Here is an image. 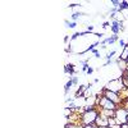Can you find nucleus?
Segmentation results:
<instances>
[{
  "instance_id": "f257e3e1",
  "label": "nucleus",
  "mask_w": 128,
  "mask_h": 128,
  "mask_svg": "<svg viewBox=\"0 0 128 128\" xmlns=\"http://www.w3.org/2000/svg\"><path fill=\"white\" fill-rule=\"evenodd\" d=\"M98 106H91V108L86 112H83L81 115V123L83 126H88V124H94L98 119V116L100 114L99 109H96Z\"/></svg>"
},
{
  "instance_id": "f03ea898",
  "label": "nucleus",
  "mask_w": 128,
  "mask_h": 128,
  "mask_svg": "<svg viewBox=\"0 0 128 128\" xmlns=\"http://www.w3.org/2000/svg\"><path fill=\"white\" fill-rule=\"evenodd\" d=\"M106 90H109V91H113V92H116V94H119L122 92L126 87H124V83H123V80L122 77H118V78H115V80H112L110 82L106 83V86H105Z\"/></svg>"
},
{
  "instance_id": "7ed1b4c3",
  "label": "nucleus",
  "mask_w": 128,
  "mask_h": 128,
  "mask_svg": "<svg viewBox=\"0 0 128 128\" xmlns=\"http://www.w3.org/2000/svg\"><path fill=\"white\" fill-rule=\"evenodd\" d=\"M101 94H102V96H105L106 99H109L110 101H113V102H115L116 105L118 104H120L122 101H123V99L119 96V94H116V92H113V91H109V90H106L105 87L102 88V91H101ZM100 94V95H101Z\"/></svg>"
},
{
  "instance_id": "20e7f679",
  "label": "nucleus",
  "mask_w": 128,
  "mask_h": 128,
  "mask_svg": "<svg viewBox=\"0 0 128 128\" xmlns=\"http://www.w3.org/2000/svg\"><path fill=\"white\" fill-rule=\"evenodd\" d=\"M115 119L118 124L128 123V110L126 108H119L115 110Z\"/></svg>"
},
{
  "instance_id": "39448f33",
  "label": "nucleus",
  "mask_w": 128,
  "mask_h": 128,
  "mask_svg": "<svg viewBox=\"0 0 128 128\" xmlns=\"http://www.w3.org/2000/svg\"><path fill=\"white\" fill-rule=\"evenodd\" d=\"M95 124L98 126L99 128H106V127H109V118H106V116L99 114V116H98V119H96Z\"/></svg>"
},
{
  "instance_id": "423d86ee",
  "label": "nucleus",
  "mask_w": 128,
  "mask_h": 128,
  "mask_svg": "<svg viewBox=\"0 0 128 128\" xmlns=\"http://www.w3.org/2000/svg\"><path fill=\"white\" fill-rule=\"evenodd\" d=\"M100 114L106 116V118H115V110H109V109H99Z\"/></svg>"
},
{
  "instance_id": "0eeeda50",
  "label": "nucleus",
  "mask_w": 128,
  "mask_h": 128,
  "mask_svg": "<svg viewBox=\"0 0 128 128\" xmlns=\"http://www.w3.org/2000/svg\"><path fill=\"white\" fill-rule=\"evenodd\" d=\"M115 41H119V38H118V35H113V36H110V37H108V38H105V40H102L101 41V44L102 45H106V44H114Z\"/></svg>"
},
{
  "instance_id": "6e6552de",
  "label": "nucleus",
  "mask_w": 128,
  "mask_h": 128,
  "mask_svg": "<svg viewBox=\"0 0 128 128\" xmlns=\"http://www.w3.org/2000/svg\"><path fill=\"white\" fill-rule=\"evenodd\" d=\"M87 86H84V84H82V86L78 87V90L76 91V94H74V99H80V98H83V94L84 91H86Z\"/></svg>"
},
{
  "instance_id": "1a4fd4ad",
  "label": "nucleus",
  "mask_w": 128,
  "mask_h": 128,
  "mask_svg": "<svg viewBox=\"0 0 128 128\" xmlns=\"http://www.w3.org/2000/svg\"><path fill=\"white\" fill-rule=\"evenodd\" d=\"M119 59H122V60H124V62L128 59V45H127L126 48H123V50H122V52H120Z\"/></svg>"
},
{
  "instance_id": "9d476101",
  "label": "nucleus",
  "mask_w": 128,
  "mask_h": 128,
  "mask_svg": "<svg viewBox=\"0 0 128 128\" xmlns=\"http://www.w3.org/2000/svg\"><path fill=\"white\" fill-rule=\"evenodd\" d=\"M72 86H73V81H72V78H70V80L66 83V96L68 95V91H70V87H72Z\"/></svg>"
},
{
  "instance_id": "9b49d317",
  "label": "nucleus",
  "mask_w": 128,
  "mask_h": 128,
  "mask_svg": "<svg viewBox=\"0 0 128 128\" xmlns=\"http://www.w3.org/2000/svg\"><path fill=\"white\" fill-rule=\"evenodd\" d=\"M126 9H128V2H120V5H119L118 10L122 12V10H126Z\"/></svg>"
},
{
  "instance_id": "f8f14e48",
  "label": "nucleus",
  "mask_w": 128,
  "mask_h": 128,
  "mask_svg": "<svg viewBox=\"0 0 128 128\" xmlns=\"http://www.w3.org/2000/svg\"><path fill=\"white\" fill-rule=\"evenodd\" d=\"M81 16H83V13H80V12H74L73 14H72V19L73 20H77Z\"/></svg>"
},
{
  "instance_id": "ddd939ff",
  "label": "nucleus",
  "mask_w": 128,
  "mask_h": 128,
  "mask_svg": "<svg viewBox=\"0 0 128 128\" xmlns=\"http://www.w3.org/2000/svg\"><path fill=\"white\" fill-rule=\"evenodd\" d=\"M115 54V51L113 50V51H110V52H108V54H106L105 55V59H106V62H108V60H112V58H113V55Z\"/></svg>"
},
{
  "instance_id": "4468645a",
  "label": "nucleus",
  "mask_w": 128,
  "mask_h": 128,
  "mask_svg": "<svg viewBox=\"0 0 128 128\" xmlns=\"http://www.w3.org/2000/svg\"><path fill=\"white\" fill-rule=\"evenodd\" d=\"M116 124H118V123H116V119L115 118H109V127H114Z\"/></svg>"
},
{
  "instance_id": "2eb2a0df",
  "label": "nucleus",
  "mask_w": 128,
  "mask_h": 128,
  "mask_svg": "<svg viewBox=\"0 0 128 128\" xmlns=\"http://www.w3.org/2000/svg\"><path fill=\"white\" fill-rule=\"evenodd\" d=\"M110 3H112V4H113V6H114V8H116V9H118V8H119V5H120V2H119V0H112Z\"/></svg>"
},
{
  "instance_id": "dca6fc26",
  "label": "nucleus",
  "mask_w": 128,
  "mask_h": 128,
  "mask_svg": "<svg viewBox=\"0 0 128 128\" xmlns=\"http://www.w3.org/2000/svg\"><path fill=\"white\" fill-rule=\"evenodd\" d=\"M72 81H73V84H78V77L72 76Z\"/></svg>"
},
{
  "instance_id": "f3484780",
  "label": "nucleus",
  "mask_w": 128,
  "mask_h": 128,
  "mask_svg": "<svg viewBox=\"0 0 128 128\" xmlns=\"http://www.w3.org/2000/svg\"><path fill=\"white\" fill-rule=\"evenodd\" d=\"M83 128H99V127L94 123V124H88V126H83Z\"/></svg>"
},
{
  "instance_id": "a211bd4d",
  "label": "nucleus",
  "mask_w": 128,
  "mask_h": 128,
  "mask_svg": "<svg viewBox=\"0 0 128 128\" xmlns=\"http://www.w3.org/2000/svg\"><path fill=\"white\" fill-rule=\"evenodd\" d=\"M88 68H90V67H88V64L86 63V64H83V67H82V70H83V72H87V69H88Z\"/></svg>"
},
{
  "instance_id": "6ab92c4d",
  "label": "nucleus",
  "mask_w": 128,
  "mask_h": 128,
  "mask_svg": "<svg viewBox=\"0 0 128 128\" xmlns=\"http://www.w3.org/2000/svg\"><path fill=\"white\" fill-rule=\"evenodd\" d=\"M76 26H77V23H76V22H72V23H69L68 28H76Z\"/></svg>"
},
{
  "instance_id": "aec40b11",
  "label": "nucleus",
  "mask_w": 128,
  "mask_h": 128,
  "mask_svg": "<svg viewBox=\"0 0 128 128\" xmlns=\"http://www.w3.org/2000/svg\"><path fill=\"white\" fill-rule=\"evenodd\" d=\"M108 27H112V26H110V23H109V22H105V23H104V24H102V28H108Z\"/></svg>"
},
{
  "instance_id": "412c9836",
  "label": "nucleus",
  "mask_w": 128,
  "mask_h": 128,
  "mask_svg": "<svg viewBox=\"0 0 128 128\" xmlns=\"http://www.w3.org/2000/svg\"><path fill=\"white\" fill-rule=\"evenodd\" d=\"M86 73H87V74H92V73H94V68H91V67H90V68L87 69V72H86Z\"/></svg>"
},
{
  "instance_id": "4be33fe9",
  "label": "nucleus",
  "mask_w": 128,
  "mask_h": 128,
  "mask_svg": "<svg viewBox=\"0 0 128 128\" xmlns=\"http://www.w3.org/2000/svg\"><path fill=\"white\" fill-rule=\"evenodd\" d=\"M81 4H78V3H74V4H70L69 5V8H76V6H80Z\"/></svg>"
},
{
  "instance_id": "5701e85b",
  "label": "nucleus",
  "mask_w": 128,
  "mask_h": 128,
  "mask_svg": "<svg viewBox=\"0 0 128 128\" xmlns=\"http://www.w3.org/2000/svg\"><path fill=\"white\" fill-rule=\"evenodd\" d=\"M78 36H80V34H78V32H76V34H74V35L72 36V40H76V38H77Z\"/></svg>"
},
{
  "instance_id": "b1692460",
  "label": "nucleus",
  "mask_w": 128,
  "mask_h": 128,
  "mask_svg": "<svg viewBox=\"0 0 128 128\" xmlns=\"http://www.w3.org/2000/svg\"><path fill=\"white\" fill-rule=\"evenodd\" d=\"M120 128H128V123H123V124H120Z\"/></svg>"
},
{
  "instance_id": "393cba45",
  "label": "nucleus",
  "mask_w": 128,
  "mask_h": 128,
  "mask_svg": "<svg viewBox=\"0 0 128 128\" xmlns=\"http://www.w3.org/2000/svg\"><path fill=\"white\" fill-rule=\"evenodd\" d=\"M92 30H94V26H88V27H87V31H88V32H91Z\"/></svg>"
},
{
  "instance_id": "a878e982",
  "label": "nucleus",
  "mask_w": 128,
  "mask_h": 128,
  "mask_svg": "<svg viewBox=\"0 0 128 128\" xmlns=\"http://www.w3.org/2000/svg\"><path fill=\"white\" fill-rule=\"evenodd\" d=\"M91 52H92V54H98V52H99V51H98V49H94V50H92Z\"/></svg>"
},
{
  "instance_id": "bb28decb",
  "label": "nucleus",
  "mask_w": 128,
  "mask_h": 128,
  "mask_svg": "<svg viewBox=\"0 0 128 128\" xmlns=\"http://www.w3.org/2000/svg\"><path fill=\"white\" fill-rule=\"evenodd\" d=\"M95 56L98 58V59H100V58H101V55H100V52H98V54H95Z\"/></svg>"
},
{
  "instance_id": "cd10ccee",
  "label": "nucleus",
  "mask_w": 128,
  "mask_h": 128,
  "mask_svg": "<svg viewBox=\"0 0 128 128\" xmlns=\"http://www.w3.org/2000/svg\"><path fill=\"white\" fill-rule=\"evenodd\" d=\"M124 74H126V76H127V78H128V69H127V70L124 72Z\"/></svg>"
},
{
  "instance_id": "c85d7f7f",
  "label": "nucleus",
  "mask_w": 128,
  "mask_h": 128,
  "mask_svg": "<svg viewBox=\"0 0 128 128\" xmlns=\"http://www.w3.org/2000/svg\"><path fill=\"white\" fill-rule=\"evenodd\" d=\"M126 62H127V64H128V59H127V60H126Z\"/></svg>"
},
{
  "instance_id": "c756f323",
  "label": "nucleus",
  "mask_w": 128,
  "mask_h": 128,
  "mask_svg": "<svg viewBox=\"0 0 128 128\" xmlns=\"http://www.w3.org/2000/svg\"><path fill=\"white\" fill-rule=\"evenodd\" d=\"M106 128H112V127H106Z\"/></svg>"
},
{
  "instance_id": "7c9ffc66",
  "label": "nucleus",
  "mask_w": 128,
  "mask_h": 128,
  "mask_svg": "<svg viewBox=\"0 0 128 128\" xmlns=\"http://www.w3.org/2000/svg\"><path fill=\"white\" fill-rule=\"evenodd\" d=\"M127 110H128V109H127Z\"/></svg>"
}]
</instances>
